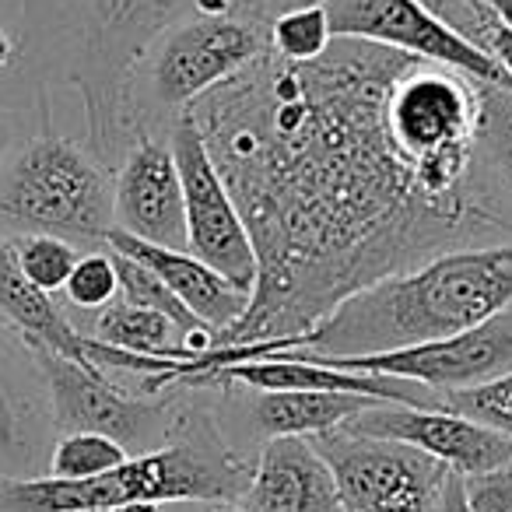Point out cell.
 Instances as JSON below:
<instances>
[{
    "instance_id": "1",
    "label": "cell",
    "mask_w": 512,
    "mask_h": 512,
    "mask_svg": "<svg viewBox=\"0 0 512 512\" xmlns=\"http://www.w3.org/2000/svg\"><path fill=\"white\" fill-rule=\"evenodd\" d=\"M411 53L334 36L309 64L274 50L190 106L256 249V285L214 348L281 351L372 281L439 253L512 242L470 200L421 186L386 123Z\"/></svg>"
},
{
    "instance_id": "2",
    "label": "cell",
    "mask_w": 512,
    "mask_h": 512,
    "mask_svg": "<svg viewBox=\"0 0 512 512\" xmlns=\"http://www.w3.org/2000/svg\"><path fill=\"white\" fill-rule=\"evenodd\" d=\"M232 11L267 18L260 0H25L18 57H29L46 81L81 95L88 148L116 165L137 144L130 78L148 46L190 15Z\"/></svg>"
},
{
    "instance_id": "3",
    "label": "cell",
    "mask_w": 512,
    "mask_h": 512,
    "mask_svg": "<svg viewBox=\"0 0 512 512\" xmlns=\"http://www.w3.org/2000/svg\"><path fill=\"white\" fill-rule=\"evenodd\" d=\"M512 302V242L439 253L411 271L372 281L334 306L295 355H376L460 334Z\"/></svg>"
},
{
    "instance_id": "4",
    "label": "cell",
    "mask_w": 512,
    "mask_h": 512,
    "mask_svg": "<svg viewBox=\"0 0 512 512\" xmlns=\"http://www.w3.org/2000/svg\"><path fill=\"white\" fill-rule=\"evenodd\" d=\"M253 467L218 432L172 435L162 449L127 456L95 477H0V512H106L123 502H225L246 495Z\"/></svg>"
},
{
    "instance_id": "5",
    "label": "cell",
    "mask_w": 512,
    "mask_h": 512,
    "mask_svg": "<svg viewBox=\"0 0 512 512\" xmlns=\"http://www.w3.org/2000/svg\"><path fill=\"white\" fill-rule=\"evenodd\" d=\"M113 228V179L92 148L43 127L0 165V235H60L106 242Z\"/></svg>"
},
{
    "instance_id": "6",
    "label": "cell",
    "mask_w": 512,
    "mask_h": 512,
    "mask_svg": "<svg viewBox=\"0 0 512 512\" xmlns=\"http://www.w3.org/2000/svg\"><path fill=\"white\" fill-rule=\"evenodd\" d=\"M267 43V18L232 11V15H190L169 25L130 78V127L137 141L151 134V123L172 127L179 113L200 95L218 88L256 60Z\"/></svg>"
},
{
    "instance_id": "7",
    "label": "cell",
    "mask_w": 512,
    "mask_h": 512,
    "mask_svg": "<svg viewBox=\"0 0 512 512\" xmlns=\"http://www.w3.org/2000/svg\"><path fill=\"white\" fill-rule=\"evenodd\" d=\"M32 351L43 372L53 428L60 435L99 432L120 442L130 456H141L172 442L176 428L183 425L169 400H155L151 393L134 397L95 365H81L39 344H32Z\"/></svg>"
},
{
    "instance_id": "8",
    "label": "cell",
    "mask_w": 512,
    "mask_h": 512,
    "mask_svg": "<svg viewBox=\"0 0 512 512\" xmlns=\"http://www.w3.org/2000/svg\"><path fill=\"white\" fill-rule=\"evenodd\" d=\"M330 463L344 512H435L449 467L397 439L330 428L309 435Z\"/></svg>"
},
{
    "instance_id": "9",
    "label": "cell",
    "mask_w": 512,
    "mask_h": 512,
    "mask_svg": "<svg viewBox=\"0 0 512 512\" xmlns=\"http://www.w3.org/2000/svg\"><path fill=\"white\" fill-rule=\"evenodd\" d=\"M169 148L176 158L179 183H183V211H186V253L204 260L228 281L253 292L256 285V249L246 232L239 207L200 137L197 120L179 113L169 127Z\"/></svg>"
},
{
    "instance_id": "10",
    "label": "cell",
    "mask_w": 512,
    "mask_h": 512,
    "mask_svg": "<svg viewBox=\"0 0 512 512\" xmlns=\"http://www.w3.org/2000/svg\"><path fill=\"white\" fill-rule=\"evenodd\" d=\"M267 355L309 358V362L334 365L344 372H379L421 383L435 393L467 390L512 372V302L495 316L439 341L414 344V348L376 351V355H295V351H267Z\"/></svg>"
},
{
    "instance_id": "11",
    "label": "cell",
    "mask_w": 512,
    "mask_h": 512,
    "mask_svg": "<svg viewBox=\"0 0 512 512\" xmlns=\"http://www.w3.org/2000/svg\"><path fill=\"white\" fill-rule=\"evenodd\" d=\"M323 8L334 36L390 46L428 64L453 67L481 85H512L491 53L463 39L425 0H327Z\"/></svg>"
},
{
    "instance_id": "12",
    "label": "cell",
    "mask_w": 512,
    "mask_h": 512,
    "mask_svg": "<svg viewBox=\"0 0 512 512\" xmlns=\"http://www.w3.org/2000/svg\"><path fill=\"white\" fill-rule=\"evenodd\" d=\"M341 428L362 435H379V439H397L421 453L435 456L449 470L470 477L484 470H498L512 463V439L495 428L470 421L446 407H411L376 400L372 407L358 411Z\"/></svg>"
},
{
    "instance_id": "13",
    "label": "cell",
    "mask_w": 512,
    "mask_h": 512,
    "mask_svg": "<svg viewBox=\"0 0 512 512\" xmlns=\"http://www.w3.org/2000/svg\"><path fill=\"white\" fill-rule=\"evenodd\" d=\"M50 449L53 418L36 351L0 320V477H39Z\"/></svg>"
},
{
    "instance_id": "14",
    "label": "cell",
    "mask_w": 512,
    "mask_h": 512,
    "mask_svg": "<svg viewBox=\"0 0 512 512\" xmlns=\"http://www.w3.org/2000/svg\"><path fill=\"white\" fill-rule=\"evenodd\" d=\"M113 228L144 242L186 249L183 183L169 141L141 137L116 165L113 179Z\"/></svg>"
},
{
    "instance_id": "15",
    "label": "cell",
    "mask_w": 512,
    "mask_h": 512,
    "mask_svg": "<svg viewBox=\"0 0 512 512\" xmlns=\"http://www.w3.org/2000/svg\"><path fill=\"white\" fill-rule=\"evenodd\" d=\"M242 498L249 512H344L334 470L309 435H271Z\"/></svg>"
},
{
    "instance_id": "16",
    "label": "cell",
    "mask_w": 512,
    "mask_h": 512,
    "mask_svg": "<svg viewBox=\"0 0 512 512\" xmlns=\"http://www.w3.org/2000/svg\"><path fill=\"white\" fill-rule=\"evenodd\" d=\"M106 246L120 256H130L137 264H144L148 271H155L158 278L169 285V292L197 316L204 327H211L214 334H221L225 327H232L249 306V292L239 288L235 281H228L225 274H218L214 267H207L204 260H197L186 249H169L144 242L137 235L123 232V228H109Z\"/></svg>"
},
{
    "instance_id": "17",
    "label": "cell",
    "mask_w": 512,
    "mask_h": 512,
    "mask_svg": "<svg viewBox=\"0 0 512 512\" xmlns=\"http://www.w3.org/2000/svg\"><path fill=\"white\" fill-rule=\"evenodd\" d=\"M0 316L29 344L57 351V355L74 358L81 365H92L88 337L67 320V313L53 302L50 292H43L25 278L18 267L15 242L8 235H0Z\"/></svg>"
},
{
    "instance_id": "18",
    "label": "cell",
    "mask_w": 512,
    "mask_h": 512,
    "mask_svg": "<svg viewBox=\"0 0 512 512\" xmlns=\"http://www.w3.org/2000/svg\"><path fill=\"white\" fill-rule=\"evenodd\" d=\"M253 421L256 428L271 435H320L341 428L358 411L372 407V397L358 393H316V390H256Z\"/></svg>"
},
{
    "instance_id": "19",
    "label": "cell",
    "mask_w": 512,
    "mask_h": 512,
    "mask_svg": "<svg viewBox=\"0 0 512 512\" xmlns=\"http://www.w3.org/2000/svg\"><path fill=\"white\" fill-rule=\"evenodd\" d=\"M474 176L491 207L512 228V85H481Z\"/></svg>"
},
{
    "instance_id": "20",
    "label": "cell",
    "mask_w": 512,
    "mask_h": 512,
    "mask_svg": "<svg viewBox=\"0 0 512 512\" xmlns=\"http://www.w3.org/2000/svg\"><path fill=\"white\" fill-rule=\"evenodd\" d=\"M88 337L99 344H109V348L137 351V355L193 362V355L183 348V330L169 316L155 313V309H141L127 299H113L106 309H99Z\"/></svg>"
},
{
    "instance_id": "21",
    "label": "cell",
    "mask_w": 512,
    "mask_h": 512,
    "mask_svg": "<svg viewBox=\"0 0 512 512\" xmlns=\"http://www.w3.org/2000/svg\"><path fill=\"white\" fill-rule=\"evenodd\" d=\"M267 43L278 57L292 60V64H309L316 60L330 43V18L323 4H306V8H288L267 22Z\"/></svg>"
},
{
    "instance_id": "22",
    "label": "cell",
    "mask_w": 512,
    "mask_h": 512,
    "mask_svg": "<svg viewBox=\"0 0 512 512\" xmlns=\"http://www.w3.org/2000/svg\"><path fill=\"white\" fill-rule=\"evenodd\" d=\"M127 449L113 442L109 435L99 432H67L53 442L50 449V477H67V481H81V477H95L102 470H113L127 460Z\"/></svg>"
},
{
    "instance_id": "23",
    "label": "cell",
    "mask_w": 512,
    "mask_h": 512,
    "mask_svg": "<svg viewBox=\"0 0 512 512\" xmlns=\"http://www.w3.org/2000/svg\"><path fill=\"white\" fill-rule=\"evenodd\" d=\"M425 4L442 22L453 25L463 39H470L484 53H491L502 64V71L512 78V32L484 8L481 0H425Z\"/></svg>"
},
{
    "instance_id": "24",
    "label": "cell",
    "mask_w": 512,
    "mask_h": 512,
    "mask_svg": "<svg viewBox=\"0 0 512 512\" xmlns=\"http://www.w3.org/2000/svg\"><path fill=\"white\" fill-rule=\"evenodd\" d=\"M15 242V256L22 274L43 292H60L67 281V274L78 264V246L60 235H18Z\"/></svg>"
},
{
    "instance_id": "25",
    "label": "cell",
    "mask_w": 512,
    "mask_h": 512,
    "mask_svg": "<svg viewBox=\"0 0 512 512\" xmlns=\"http://www.w3.org/2000/svg\"><path fill=\"white\" fill-rule=\"evenodd\" d=\"M113 260H116V274H120V299L134 302V306H141V309H155V313L169 316L183 334L190 327H197L200 320L169 292V285H165L155 271H148L144 264H137V260L120 256V253H113Z\"/></svg>"
},
{
    "instance_id": "26",
    "label": "cell",
    "mask_w": 512,
    "mask_h": 512,
    "mask_svg": "<svg viewBox=\"0 0 512 512\" xmlns=\"http://www.w3.org/2000/svg\"><path fill=\"white\" fill-rule=\"evenodd\" d=\"M439 407L463 414L470 421H481V425L495 428V432L512 439V372H505V376L481 386L439 393Z\"/></svg>"
},
{
    "instance_id": "27",
    "label": "cell",
    "mask_w": 512,
    "mask_h": 512,
    "mask_svg": "<svg viewBox=\"0 0 512 512\" xmlns=\"http://www.w3.org/2000/svg\"><path fill=\"white\" fill-rule=\"evenodd\" d=\"M60 292L71 302V309H85V313H99L113 299H120V274H116L113 249L78 256V264L67 274Z\"/></svg>"
},
{
    "instance_id": "28",
    "label": "cell",
    "mask_w": 512,
    "mask_h": 512,
    "mask_svg": "<svg viewBox=\"0 0 512 512\" xmlns=\"http://www.w3.org/2000/svg\"><path fill=\"white\" fill-rule=\"evenodd\" d=\"M467 481V505L470 512H512V463L484 474H470Z\"/></svg>"
},
{
    "instance_id": "29",
    "label": "cell",
    "mask_w": 512,
    "mask_h": 512,
    "mask_svg": "<svg viewBox=\"0 0 512 512\" xmlns=\"http://www.w3.org/2000/svg\"><path fill=\"white\" fill-rule=\"evenodd\" d=\"M435 512H470L467 481H463V474H456V470H449L446 474L442 491H439V502H435Z\"/></svg>"
},
{
    "instance_id": "30",
    "label": "cell",
    "mask_w": 512,
    "mask_h": 512,
    "mask_svg": "<svg viewBox=\"0 0 512 512\" xmlns=\"http://www.w3.org/2000/svg\"><path fill=\"white\" fill-rule=\"evenodd\" d=\"M15 60H18V43H15V36L0 25V78L15 67Z\"/></svg>"
},
{
    "instance_id": "31",
    "label": "cell",
    "mask_w": 512,
    "mask_h": 512,
    "mask_svg": "<svg viewBox=\"0 0 512 512\" xmlns=\"http://www.w3.org/2000/svg\"><path fill=\"white\" fill-rule=\"evenodd\" d=\"M306 4H327V0H260V8H264L267 18L281 15L288 8H306Z\"/></svg>"
},
{
    "instance_id": "32",
    "label": "cell",
    "mask_w": 512,
    "mask_h": 512,
    "mask_svg": "<svg viewBox=\"0 0 512 512\" xmlns=\"http://www.w3.org/2000/svg\"><path fill=\"white\" fill-rule=\"evenodd\" d=\"M481 4L505 25V29L512 32V0H481Z\"/></svg>"
},
{
    "instance_id": "33",
    "label": "cell",
    "mask_w": 512,
    "mask_h": 512,
    "mask_svg": "<svg viewBox=\"0 0 512 512\" xmlns=\"http://www.w3.org/2000/svg\"><path fill=\"white\" fill-rule=\"evenodd\" d=\"M106 512H162V502H123Z\"/></svg>"
},
{
    "instance_id": "34",
    "label": "cell",
    "mask_w": 512,
    "mask_h": 512,
    "mask_svg": "<svg viewBox=\"0 0 512 512\" xmlns=\"http://www.w3.org/2000/svg\"><path fill=\"white\" fill-rule=\"evenodd\" d=\"M8 151H11V127H8L4 120H0V165H4Z\"/></svg>"
},
{
    "instance_id": "35",
    "label": "cell",
    "mask_w": 512,
    "mask_h": 512,
    "mask_svg": "<svg viewBox=\"0 0 512 512\" xmlns=\"http://www.w3.org/2000/svg\"><path fill=\"white\" fill-rule=\"evenodd\" d=\"M207 512H249L246 505H218V509H207Z\"/></svg>"
}]
</instances>
